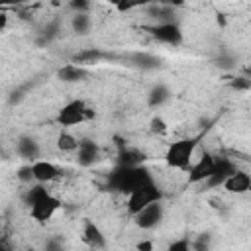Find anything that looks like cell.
Segmentation results:
<instances>
[{
    "label": "cell",
    "mask_w": 251,
    "mask_h": 251,
    "mask_svg": "<svg viewBox=\"0 0 251 251\" xmlns=\"http://www.w3.org/2000/svg\"><path fill=\"white\" fill-rule=\"evenodd\" d=\"M57 251H63V249H57Z\"/></svg>",
    "instance_id": "836d02e7"
},
{
    "label": "cell",
    "mask_w": 251,
    "mask_h": 251,
    "mask_svg": "<svg viewBox=\"0 0 251 251\" xmlns=\"http://www.w3.org/2000/svg\"><path fill=\"white\" fill-rule=\"evenodd\" d=\"M196 147H198V137H184V139L171 141L165 151L167 167L176 171H188V167L192 165Z\"/></svg>",
    "instance_id": "7a4b0ae2"
},
{
    "label": "cell",
    "mask_w": 251,
    "mask_h": 251,
    "mask_svg": "<svg viewBox=\"0 0 251 251\" xmlns=\"http://www.w3.org/2000/svg\"><path fill=\"white\" fill-rule=\"evenodd\" d=\"M222 186H224V190L229 192V194H245V192H249V188H251V175H249L247 171L235 169V171L222 182Z\"/></svg>",
    "instance_id": "8fae6325"
},
{
    "label": "cell",
    "mask_w": 251,
    "mask_h": 251,
    "mask_svg": "<svg viewBox=\"0 0 251 251\" xmlns=\"http://www.w3.org/2000/svg\"><path fill=\"white\" fill-rule=\"evenodd\" d=\"M92 118H94V112L86 106V102L75 98V100H69L65 106H61V110L55 116V124L61 127H73Z\"/></svg>",
    "instance_id": "3957f363"
},
{
    "label": "cell",
    "mask_w": 251,
    "mask_h": 251,
    "mask_svg": "<svg viewBox=\"0 0 251 251\" xmlns=\"http://www.w3.org/2000/svg\"><path fill=\"white\" fill-rule=\"evenodd\" d=\"M6 27H8V14L0 10V33H2Z\"/></svg>",
    "instance_id": "4dcf8cb0"
},
{
    "label": "cell",
    "mask_w": 251,
    "mask_h": 251,
    "mask_svg": "<svg viewBox=\"0 0 251 251\" xmlns=\"http://www.w3.org/2000/svg\"><path fill=\"white\" fill-rule=\"evenodd\" d=\"M218 67H222V69H231V67H233V57H220V59H218Z\"/></svg>",
    "instance_id": "f1b7e54d"
},
{
    "label": "cell",
    "mask_w": 251,
    "mask_h": 251,
    "mask_svg": "<svg viewBox=\"0 0 251 251\" xmlns=\"http://www.w3.org/2000/svg\"><path fill=\"white\" fill-rule=\"evenodd\" d=\"M231 86L235 90H249L251 88V80L247 76H235V80H231Z\"/></svg>",
    "instance_id": "484cf974"
},
{
    "label": "cell",
    "mask_w": 251,
    "mask_h": 251,
    "mask_svg": "<svg viewBox=\"0 0 251 251\" xmlns=\"http://www.w3.org/2000/svg\"><path fill=\"white\" fill-rule=\"evenodd\" d=\"M16 176H18V180H20V182L29 184V182L33 180V175H31V165H22V167L18 169Z\"/></svg>",
    "instance_id": "cb8c5ba5"
},
{
    "label": "cell",
    "mask_w": 251,
    "mask_h": 251,
    "mask_svg": "<svg viewBox=\"0 0 251 251\" xmlns=\"http://www.w3.org/2000/svg\"><path fill=\"white\" fill-rule=\"evenodd\" d=\"M167 251H192L190 249V239L188 237H178V239L169 243Z\"/></svg>",
    "instance_id": "603a6c76"
},
{
    "label": "cell",
    "mask_w": 251,
    "mask_h": 251,
    "mask_svg": "<svg viewBox=\"0 0 251 251\" xmlns=\"http://www.w3.org/2000/svg\"><path fill=\"white\" fill-rule=\"evenodd\" d=\"M82 239L92 249H104L106 247V237H104L102 229L92 220H84V224H82Z\"/></svg>",
    "instance_id": "4fadbf2b"
},
{
    "label": "cell",
    "mask_w": 251,
    "mask_h": 251,
    "mask_svg": "<svg viewBox=\"0 0 251 251\" xmlns=\"http://www.w3.org/2000/svg\"><path fill=\"white\" fill-rule=\"evenodd\" d=\"M145 155L133 147H122L118 151V167H141Z\"/></svg>",
    "instance_id": "2e32d148"
},
{
    "label": "cell",
    "mask_w": 251,
    "mask_h": 251,
    "mask_svg": "<svg viewBox=\"0 0 251 251\" xmlns=\"http://www.w3.org/2000/svg\"><path fill=\"white\" fill-rule=\"evenodd\" d=\"M100 57H102V53H100V51H96V49H88V51H80V53H76L73 63H75V65H80V67H84V65L96 63Z\"/></svg>",
    "instance_id": "ffe728a7"
},
{
    "label": "cell",
    "mask_w": 251,
    "mask_h": 251,
    "mask_svg": "<svg viewBox=\"0 0 251 251\" xmlns=\"http://www.w3.org/2000/svg\"><path fill=\"white\" fill-rule=\"evenodd\" d=\"M235 171V165L229 161V159H226V157H216V165H214V173H212V176L204 182L206 186H210V188H216V186H222V182L231 175Z\"/></svg>",
    "instance_id": "7c38bea8"
},
{
    "label": "cell",
    "mask_w": 251,
    "mask_h": 251,
    "mask_svg": "<svg viewBox=\"0 0 251 251\" xmlns=\"http://www.w3.org/2000/svg\"><path fill=\"white\" fill-rule=\"evenodd\" d=\"M61 206H63L61 200H59L57 196H53L51 192H47V194H43L41 198H37V200L29 206V216H31V220H35L37 224H47V222L59 212Z\"/></svg>",
    "instance_id": "5b68a950"
},
{
    "label": "cell",
    "mask_w": 251,
    "mask_h": 251,
    "mask_svg": "<svg viewBox=\"0 0 251 251\" xmlns=\"http://www.w3.org/2000/svg\"><path fill=\"white\" fill-rule=\"evenodd\" d=\"M214 165H216V157L212 153L204 151L198 157V161H192V165L188 167V184L206 182L214 173Z\"/></svg>",
    "instance_id": "8992f818"
},
{
    "label": "cell",
    "mask_w": 251,
    "mask_h": 251,
    "mask_svg": "<svg viewBox=\"0 0 251 251\" xmlns=\"http://www.w3.org/2000/svg\"><path fill=\"white\" fill-rule=\"evenodd\" d=\"M71 27H73V31L78 33V35H86V33L90 31V27H92V18H90L88 14H73V18H71Z\"/></svg>",
    "instance_id": "d6986e66"
},
{
    "label": "cell",
    "mask_w": 251,
    "mask_h": 251,
    "mask_svg": "<svg viewBox=\"0 0 251 251\" xmlns=\"http://www.w3.org/2000/svg\"><path fill=\"white\" fill-rule=\"evenodd\" d=\"M169 98H171L169 86H165V84H155V86L149 90V94H147V104H149L151 108H159V106H163L165 102H169Z\"/></svg>",
    "instance_id": "e0dca14e"
},
{
    "label": "cell",
    "mask_w": 251,
    "mask_h": 251,
    "mask_svg": "<svg viewBox=\"0 0 251 251\" xmlns=\"http://www.w3.org/2000/svg\"><path fill=\"white\" fill-rule=\"evenodd\" d=\"M29 165H31L33 180L37 184H47V182H53V180H57L61 176V169L55 163L47 161V159H37V161L29 163Z\"/></svg>",
    "instance_id": "9c48e42d"
},
{
    "label": "cell",
    "mask_w": 251,
    "mask_h": 251,
    "mask_svg": "<svg viewBox=\"0 0 251 251\" xmlns=\"http://www.w3.org/2000/svg\"><path fill=\"white\" fill-rule=\"evenodd\" d=\"M22 96H24V94H22V92H20V90H18V92H16V90H14V92H12V94H10V98H8V102H10V104H18V102H20V100H22Z\"/></svg>",
    "instance_id": "1f68e13d"
},
{
    "label": "cell",
    "mask_w": 251,
    "mask_h": 251,
    "mask_svg": "<svg viewBox=\"0 0 251 251\" xmlns=\"http://www.w3.org/2000/svg\"><path fill=\"white\" fill-rule=\"evenodd\" d=\"M169 127H167V124H165V120L163 118H153L151 120V131L153 133H165Z\"/></svg>",
    "instance_id": "4316f807"
},
{
    "label": "cell",
    "mask_w": 251,
    "mask_h": 251,
    "mask_svg": "<svg viewBox=\"0 0 251 251\" xmlns=\"http://www.w3.org/2000/svg\"><path fill=\"white\" fill-rule=\"evenodd\" d=\"M190 249L192 251H210L212 249V235L206 231V233H200L196 239L190 241Z\"/></svg>",
    "instance_id": "7402d4cb"
},
{
    "label": "cell",
    "mask_w": 251,
    "mask_h": 251,
    "mask_svg": "<svg viewBox=\"0 0 251 251\" xmlns=\"http://www.w3.org/2000/svg\"><path fill=\"white\" fill-rule=\"evenodd\" d=\"M131 218H133V222H135V226H137L139 229H155V227L163 222V218H165L163 200L149 204L147 208H143L141 212H137V214L131 216Z\"/></svg>",
    "instance_id": "52a82bcc"
},
{
    "label": "cell",
    "mask_w": 251,
    "mask_h": 251,
    "mask_svg": "<svg viewBox=\"0 0 251 251\" xmlns=\"http://www.w3.org/2000/svg\"><path fill=\"white\" fill-rule=\"evenodd\" d=\"M69 8H71L75 14H88L90 2H86V0H71V2H69Z\"/></svg>",
    "instance_id": "d4e9b609"
},
{
    "label": "cell",
    "mask_w": 251,
    "mask_h": 251,
    "mask_svg": "<svg viewBox=\"0 0 251 251\" xmlns=\"http://www.w3.org/2000/svg\"><path fill=\"white\" fill-rule=\"evenodd\" d=\"M57 35H59V22L55 20V22H51V24H47V25L43 27V31H41V37L37 39V43H39V45L51 43V41H53Z\"/></svg>",
    "instance_id": "44dd1931"
},
{
    "label": "cell",
    "mask_w": 251,
    "mask_h": 251,
    "mask_svg": "<svg viewBox=\"0 0 251 251\" xmlns=\"http://www.w3.org/2000/svg\"><path fill=\"white\" fill-rule=\"evenodd\" d=\"M0 251H8V249H6V245H4V243H0Z\"/></svg>",
    "instance_id": "d6a6232c"
},
{
    "label": "cell",
    "mask_w": 251,
    "mask_h": 251,
    "mask_svg": "<svg viewBox=\"0 0 251 251\" xmlns=\"http://www.w3.org/2000/svg\"><path fill=\"white\" fill-rule=\"evenodd\" d=\"M86 76H88V71L80 65H75V63H67L57 71V78L61 82H80Z\"/></svg>",
    "instance_id": "9a60e30c"
},
{
    "label": "cell",
    "mask_w": 251,
    "mask_h": 251,
    "mask_svg": "<svg viewBox=\"0 0 251 251\" xmlns=\"http://www.w3.org/2000/svg\"><path fill=\"white\" fill-rule=\"evenodd\" d=\"M137 4H133V2H118L116 4V10H120V12H129V10H133Z\"/></svg>",
    "instance_id": "f546056e"
},
{
    "label": "cell",
    "mask_w": 251,
    "mask_h": 251,
    "mask_svg": "<svg viewBox=\"0 0 251 251\" xmlns=\"http://www.w3.org/2000/svg\"><path fill=\"white\" fill-rule=\"evenodd\" d=\"M76 163L80 167H92L100 161V145L94 141V139H80L78 141V147H76Z\"/></svg>",
    "instance_id": "30bf717a"
},
{
    "label": "cell",
    "mask_w": 251,
    "mask_h": 251,
    "mask_svg": "<svg viewBox=\"0 0 251 251\" xmlns=\"http://www.w3.org/2000/svg\"><path fill=\"white\" fill-rule=\"evenodd\" d=\"M55 145H57V149H59L61 153H75V151H76V147H78V139H76L71 131L61 129V131H59V135H57Z\"/></svg>",
    "instance_id": "ac0fdd59"
},
{
    "label": "cell",
    "mask_w": 251,
    "mask_h": 251,
    "mask_svg": "<svg viewBox=\"0 0 251 251\" xmlns=\"http://www.w3.org/2000/svg\"><path fill=\"white\" fill-rule=\"evenodd\" d=\"M159 200H163V192H161V188L153 182V184H145V186H139V188H135L133 192H129V194H127L126 208H127V214H129V216H135L137 212H141L143 208H147L149 204L159 202Z\"/></svg>",
    "instance_id": "277c9868"
},
{
    "label": "cell",
    "mask_w": 251,
    "mask_h": 251,
    "mask_svg": "<svg viewBox=\"0 0 251 251\" xmlns=\"http://www.w3.org/2000/svg\"><path fill=\"white\" fill-rule=\"evenodd\" d=\"M153 182L155 180L145 167H116L108 176L110 188L116 192H124V194H129L135 188L153 184Z\"/></svg>",
    "instance_id": "6da1fadb"
},
{
    "label": "cell",
    "mask_w": 251,
    "mask_h": 251,
    "mask_svg": "<svg viewBox=\"0 0 251 251\" xmlns=\"http://www.w3.org/2000/svg\"><path fill=\"white\" fill-rule=\"evenodd\" d=\"M135 251H155V243L151 239H141L135 243Z\"/></svg>",
    "instance_id": "83f0119b"
},
{
    "label": "cell",
    "mask_w": 251,
    "mask_h": 251,
    "mask_svg": "<svg viewBox=\"0 0 251 251\" xmlns=\"http://www.w3.org/2000/svg\"><path fill=\"white\" fill-rule=\"evenodd\" d=\"M151 35L167 45H180L182 43V29L178 27L176 22H165V24H157L153 27H149Z\"/></svg>",
    "instance_id": "ba28073f"
},
{
    "label": "cell",
    "mask_w": 251,
    "mask_h": 251,
    "mask_svg": "<svg viewBox=\"0 0 251 251\" xmlns=\"http://www.w3.org/2000/svg\"><path fill=\"white\" fill-rule=\"evenodd\" d=\"M16 149H18V155H20L22 159L29 161V163L37 161V159H39V153H41L39 143H37L33 137H29V135H22V137L18 139Z\"/></svg>",
    "instance_id": "5bb4252c"
}]
</instances>
